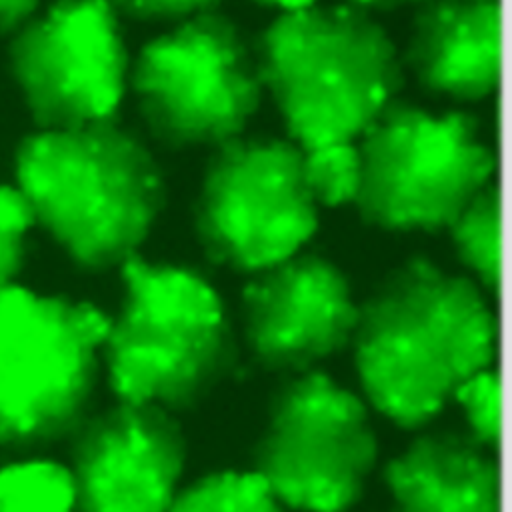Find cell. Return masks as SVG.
<instances>
[{"instance_id":"1","label":"cell","mask_w":512,"mask_h":512,"mask_svg":"<svg viewBox=\"0 0 512 512\" xmlns=\"http://www.w3.org/2000/svg\"><path fill=\"white\" fill-rule=\"evenodd\" d=\"M352 346L370 404L414 430L468 378L490 368L496 324L474 282L410 258L358 306Z\"/></svg>"},{"instance_id":"2","label":"cell","mask_w":512,"mask_h":512,"mask_svg":"<svg viewBox=\"0 0 512 512\" xmlns=\"http://www.w3.org/2000/svg\"><path fill=\"white\" fill-rule=\"evenodd\" d=\"M14 174L32 220L90 272L138 256L166 200L154 156L116 118L24 136Z\"/></svg>"},{"instance_id":"3","label":"cell","mask_w":512,"mask_h":512,"mask_svg":"<svg viewBox=\"0 0 512 512\" xmlns=\"http://www.w3.org/2000/svg\"><path fill=\"white\" fill-rule=\"evenodd\" d=\"M256 46L262 86L300 150L352 142L402 88V60L364 4H284Z\"/></svg>"},{"instance_id":"4","label":"cell","mask_w":512,"mask_h":512,"mask_svg":"<svg viewBox=\"0 0 512 512\" xmlns=\"http://www.w3.org/2000/svg\"><path fill=\"white\" fill-rule=\"evenodd\" d=\"M122 302L108 324L102 356L122 402L186 410L234 370L236 338L218 292L198 272L152 264L122 266Z\"/></svg>"},{"instance_id":"5","label":"cell","mask_w":512,"mask_h":512,"mask_svg":"<svg viewBox=\"0 0 512 512\" xmlns=\"http://www.w3.org/2000/svg\"><path fill=\"white\" fill-rule=\"evenodd\" d=\"M110 318L90 302L0 290V450L54 444L86 420Z\"/></svg>"},{"instance_id":"6","label":"cell","mask_w":512,"mask_h":512,"mask_svg":"<svg viewBox=\"0 0 512 512\" xmlns=\"http://www.w3.org/2000/svg\"><path fill=\"white\" fill-rule=\"evenodd\" d=\"M356 210L392 232L448 228L486 186L494 154L464 112L432 114L394 98L360 134Z\"/></svg>"},{"instance_id":"7","label":"cell","mask_w":512,"mask_h":512,"mask_svg":"<svg viewBox=\"0 0 512 512\" xmlns=\"http://www.w3.org/2000/svg\"><path fill=\"white\" fill-rule=\"evenodd\" d=\"M130 88L150 132L172 148L240 136L264 90L254 52L216 2L146 42Z\"/></svg>"},{"instance_id":"8","label":"cell","mask_w":512,"mask_h":512,"mask_svg":"<svg viewBox=\"0 0 512 512\" xmlns=\"http://www.w3.org/2000/svg\"><path fill=\"white\" fill-rule=\"evenodd\" d=\"M378 458L362 400L328 374L308 370L282 382L254 446V470L272 494L302 512L356 504Z\"/></svg>"},{"instance_id":"9","label":"cell","mask_w":512,"mask_h":512,"mask_svg":"<svg viewBox=\"0 0 512 512\" xmlns=\"http://www.w3.org/2000/svg\"><path fill=\"white\" fill-rule=\"evenodd\" d=\"M302 160L294 142L272 136L216 146L194 202V232L210 262L254 274L300 250L318 226Z\"/></svg>"},{"instance_id":"10","label":"cell","mask_w":512,"mask_h":512,"mask_svg":"<svg viewBox=\"0 0 512 512\" xmlns=\"http://www.w3.org/2000/svg\"><path fill=\"white\" fill-rule=\"evenodd\" d=\"M8 68L38 130L116 118L128 80L118 12L106 2H60L10 36Z\"/></svg>"},{"instance_id":"11","label":"cell","mask_w":512,"mask_h":512,"mask_svg":"<svg viewBox=\"0 0 512 512\" xmlns=\"http://www.w3.org/2000/svg\"><path fill=\"white\" fill-rule=\"evenodd\" d=\"M240 312L252 360L266 372L296 376L352 342L358 304L332 260L296 252L254 272Z\"/></svg>"},{"instance_id":"12","label":"cell","mask_w":512,"mask_h":512,"mask_svg":"<svg viewBox=\"0 0 512 512\" xmlns=\"http://www.w3.org/2000/svg\"><path fill=\"white\" fill-rule=\"evenodd\" d=\"M186 462L170 410L118 402L70 434L76 512H168Z\"/></svg>"},{"instance_id":"13","label":"cell","mask_w":512,"mask_h":512,"mask_svg":"<svg viewBox=\"0 0 512 512\" xmlns=\"http://www.w3.org/2000/svg\"><path fill=\"white\" fill-rule=\"evenodd\" d=\"M498 2H432L412 18L406 62L422 88L480 100L500 78Z\"/></svg>"},{"instance_id":"14","label":"cell","mask_w":512,"mask_h":512,"mask_svg":"<svg viewBox=\"0 0 512 512\" xmlns=\"http://www.w3.org/2000/svg\"><path fill=\"white\" fill-rule=\"evenodd\" d=\"M490 452L460 430L420 434L386 462L394 512H498L500 476Z\"/></svg>"},{"instance_id":"15","label":"cell","mask_w":512,"mask_h":512,"mask_svg":"<svg viewBox=\"0 0 512 512\" xmlns=\"http://www.w3.org/2000/svg\"><path fill=\"white\" fill-rule=\"evenodd\" d=\"M460 260L478 276L486 290L500 284V194L486 184L448 226Z\"/></svg>"},{"instance_id":"16","label":"cell","mask_w":512,"mask_h":512,"mask_svg":"<svg viewBox=\"0 0 512 512\" xmlns=\"http://www.w3.org/2000/svg\"><path fill=\"white\" fill-rule=\"evenodd\" d=\"M0 512H76L68 466L34 458L0 468Z\"/></svg>"},{"instance_id":"17","label":"cell","mask_w":512,"mask_h":512,"mask_svg":"<svg viewBox=\"0 0 512 512\" xmlns=\"http://www.w3.org/2000/svg\"><path fill=\"white\" fill-rule=\"evenodd\" d=\"M256 472H212L176 492L168 512H286Z\"/></svg>"},{"instance_id":"18","label":"cell","mask_w":512,"mask_h":512,"mask_svg":"<svg viewBox=\"0 0 512 512\" xmlns=\"http://www.w3.org/2000/svg\"><path fill=\"white\" fill-rule=\"evenodd\" d=\"M306 186L316 204L354 202L360 186V156L352 142L302 150Z\"/></svg>"},{"instance_id":"19","label":"cell","mask_w":512,"mask_h":512,"mask_svg":"<svg viewBox=\"0 0 512 512\" xmlns=\"http://www.w3.org/2000/svg\"><path fill=\"white\" fill-rule=\"evenodd\" d=\"M466 416L470 434L488 450L500 442V380L490 368L468 378L454 394Z\"/></svg>"},{"instance_id":"20","label":"cell","mask_w":512,"mask_h":512,"mask_svg":"<svg viewBox=\"0 0 512 512\" xmlns=\"http://www.w3.org/2000/svg\"><path fill=\"white\" fill-rule=\"evenodd\" d=\"M34 220L16 186L0 184V290L14 284L24 256L26 236Z\"/></svg>"},{"instance_id":"21","label":"cell","mask_w":512,"mask_h":512,"mask_svg":"<svg viewBox=\"0 0 512 512\" xmlns=\"http://www.w3.org/2000/svg\"><path fill=\"white\" fill-rule=\"evenodd\" d=\"M214 2H164V0H152V2H120L112 4L118 14H124L132 20L140 22H182L200 10L212 6Z\"/></svg>"},{"instance_id":"22","label":"cell","mask_w":512,"mask_h":512,"mask_svg":"<svg viewBox=\"0 0 512 512\" xmlns=\"http://www.w3.org/2000/svg\"><path fill=\"white\" fill-rule=\"evenodd\" d=\"M36 10V2H0V34L12 36Z\"/></svg>"}]
</instances>
